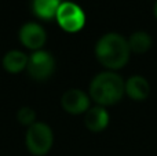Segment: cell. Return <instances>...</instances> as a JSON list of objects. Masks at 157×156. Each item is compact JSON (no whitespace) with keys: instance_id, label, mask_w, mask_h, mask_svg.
I'll list each match as a JSON object with an SVG mask.
<instances>
[{"instance_id":"4fadbf2b","label":"cell","mask_w":157,"mask_h":156,"mask_svg":"<svg viewBox=\"0 0 157 156\" xmlns=\"http://www.w3.org/2000/svg\"><path fill=\"white\" fill-rule=\"evenodd\" d=\"M17 120L19 122V124H22V126H32L33 123H36V112L33 108L30 107H22L18 109V112H17Z\"/></svg>"},{"instance_id":"52a82bcc","label":"cell","mask_w":157,"mask_h":156,"mask_svg":"<svg viewBox=\"0 0 157 156\" xmlns=\"http://www.w3.org/2000/svg\"><path fill=\"white\" fill-rule=\"evenodd\" d=\"M91 98L80 88H69L61 97V107L69 115H83L91 108Z\"/></svg>"},{"instance_id":"8992f818","label":"cell","mask_w":157,"mask_h":156,"mask_svg":"<svg viewBox=\"0 0 157 156\" xmlns=\"http://www.w3.org/2000/svg\"><path fill=\"white\" fill-rule=\"evenodd\" d=\"M18 39L21 44L32 51H37L44 47L47 41L46 29L37 22H25L18 32Z\"/></svg>"},{"instance_id":"9c48e42d","label":"cell","mask_w":157,"mask_h":156,"mask_svg":"<svg viewBox=\"0 0 157 156\" xmlns=\"http://www.w3.org/2000/svg\"><path fill=\"white\" fill-rule=\"evenodd\" d=\"M150 84L144 76L134 75L125 82V94L134 101H144L149 97Z\"/></svg>"},{"instance_id":"30bf717a","label":"cell","mask_w":157,"mask_h":156,"mask_svg":"<svg viewBox=\"0 0 157 156\" xmlns=\"http://www.w3.org/2000/svg\"><path fill=\"white\" fill-rule=\"evenodd\" d=\"M29 55H26L21 50H10L4 54L2 60V65L8 73H19L22 71H26Z\"/></svg>"},{"instance_id":"7a4b0ae2","label":"cell","mask_w":157,"mask_h":156,"mask_svg":"<svg viewBox=\"0 0 157 156\" xmlns=\"http://www.w3.org/2000/svg\"><path fill=\"white\" fill-rule=\"evenodd\" d=\"M125 94V82L113 71H105L95 75L90 83L88 96L97 105L110 107Z\"/></svg>"},{"instance_id":"8fae6325","label":"cell","mask_w":157,"mask_h":156,"mask_svg":"<svg viewBox=\"0 0 157 156\" xmlns=\"http://www.w3.org/2000/svg\"><path fill=\"white\" fill-rule=\"evenodd\" d=\"M61 0H32V11L39 19L51 21L55 18Z\"/></svg>"},{"instance_id":"3957f363","label":"cell","mask_w":157,"mask_h":156,"mask_svg":"<svg viewBox=\"0 0 157 156\" xmlns=\"http://www.w3.org/2000/svg\"><path fill=\"white\" fill-rule=\"evenodd\" d=\"M25 144L29 154L33 156H46L54 145L52 129L44 122H36L28 127Z\"/></svg>"},{"instance_id":"5b68a950","label":"cell","mask_w":157,"mask_h":156,"mask_svg":"<svg viewBox=\"0 0 157 156\" xmlns=\"http://www.w3.org/2000/svg\"><path fill=\"white\" fill-rule=\"evenodd\" d=\"M58 25L68 33H77L86 25V14L80 6L72 2H63L55 15Z\"/></svg>"},{"instance_id":"ba28073f","label":"cell","mask_w":157,"mask_h":156,"mask_svg":"<svg viewBox=\"0 0 157 156\" xmlns=\"http://www.w3.org/2000/svg\"><path fill=\"white\" fill-rule=\"evenodd\" d=\"M109 113L105 107L95 105L91 107L86 113H84V124L86 127L92 133H101L108 127L109 124Z\"/></svg>"},{"instance_id":"6da1fadb","label":"cell","mask_w":157,"mask_h":156,"mask_svg":"<svg viewBox=\"0 0 157 156\" xmlns=\"http://www.w3.org/2000/svg\"><path fill=\"white\" fill-rule=\"evenodd\" d=\"M131 50L128 40L120 33L109 32L98 39L95 44V57L108 71H119L130 60Z\"/></svg>"},{"instance_id":"7c38bea8","label":"cell","mask_w":157,"mask_h":156,"mask_svg":"<svg viewBox=\"0 0 157 156\" xmlns=\"http://www.w3.org/2000/svg\"><path fill=\"white\" fill-rule=\"evenodd\" d=\"M152 43V36L145 30H136L128 39V46H130L131 53H135V54H145L147 50H150Z\"/></svg>"},{"instance_id":"277c9868","label":"cell","mask_w":157,"mask_h":156,"mask_svg":"<svg viewBox=\"0 0 157 156\" xmlns=\"http://www.w3.org/2000/svg\"><path fill=\"white\" fill-rule=\"evenodd\" d=\"M28 75L37 82H43L52 76L55 72V58L50 51L41 49L29 55L26 66Z\"/></svg>"},{"instance_id":"5bb4252c","label":"cell","mask_w":157,"mask_h":156,"mask_svg":"<svg viewBox=\"0 0 157 156\" xmlns=\"http://www.w3.org/2000/svg\"><path fill=\"white\" fill-rule=\"evenodd\" d=\"M153 13H155V17H156V19H157V2L155 3V8H153Z\"/></svg>"}]
</instances>
